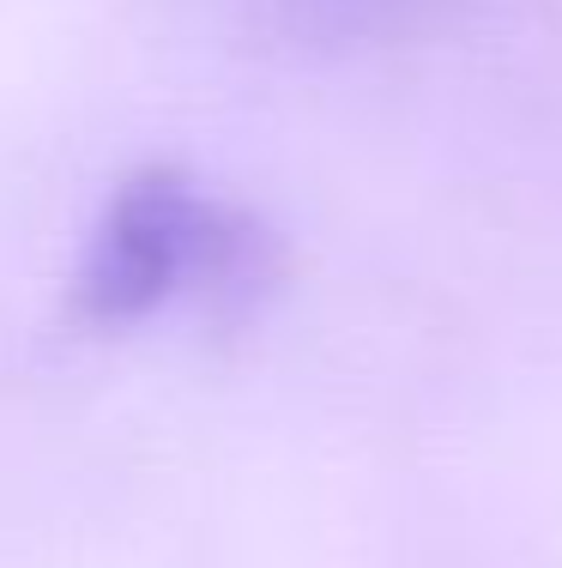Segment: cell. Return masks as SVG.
I'll return each instance as SVG.
<instances>
[{
  "label": "cell",
  "mask_w": 562,
  "mask_h": 568,
  "mask_svg": "<svg viewBox=\"0 0 562 568\" xmlns=\"http://www.w3.org/2000/svg\"><path fill=\"white\" fill-rule=\"evenodd\" d=\"M278 273V242L248 212L200 194L182 170L152 164L110 194L73 278L85 327H133L176 296H260Z\"/></svg>",
  "instance_id": "1"
}]
</instances>
